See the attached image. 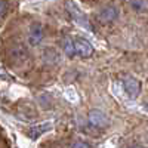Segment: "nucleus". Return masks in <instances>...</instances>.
<instances>
[{
	"instance_id": "nucleus-1",
	"label": "nucleus",
	"mask_w": 148,
	"mask_h": 148,
	"mask_svg": "<svg viewBox=\"0 0 148 148\" xmlns=\"http://www.w3.org/2000/svg\"><path fill=\"white\" fill-rule=\"evenodd\" d=\"M123 88H125L127 96L130 98V99H135L138 95H139V90H141V84L136 79L133 77H126L125 80H123Z\"/></svg>"
},
{
	"instance_id": "nucleus-2",
	"label": "nucleus",
	"mask_w": 148,
	"mask_h": 148,
	"mask_svg": "<svg viewBox=\"0 0 148 148\" xmlns=\"http://www.w3.org/2000/svg\"><path fill=\"white\" fill-rule=\"evenodd\" d=\"M45 37V33H43V27L40 24H33L31 28H30V33H28V43L31 46H37Z\"/></svg>"
},
{
	"instance_id": "nucleus-3",
	"label": "nucleus",
	"mask_w": 148,
	"mask_h": 148,
	"mask_svg": "<svg viewBox=\"0 0 148 148\" xmlns=\"http://www.w3.org/2000/svg\"><path fill=\"white\" fill-rule=\"evenodd\" d=\"M88 119H89L90 125H93L96 127H105L108 125V119L101 110H92L88 116Z\"/></svg>"
},
{
	"instance_id": "nucleus-4",
	"label": "nucleus",
	"mask_w": 148,
	"mask_h": 148,
	"mask_svg": "<svg viewBox=\"0 0 148 148\" xmlns=\"http://www.w3.org/2000/svg\"><path fill=\"white\" fill-rule=\"evenodd\" d=\"M76 53L83 56V58H89L93 53V47L92 45L86 40V39H77L76 42Z\"/></svg>"
},
{
	"instance_id": "nucleus-5",
	"label": "nucleus",
	"mask_w": 148,
	"mask_h": 148,
	"mask_svg": "<svg viewBox=\"0 0 148 148\" xmlns=\"http://www.w3.org/2000/svg\"><path fill=\"white\" fill-rule=\"evenodd\" d=\"M117 16H119V9L116 6H107L105 9H102L99 14H98V19H99L102 24L113 22Z\"/></svg>"
},
{
	"instance_id": "nucleus-6",
	"label": "nucleus",
	"mask_w": 148,
	"mask_h": 148,
	"mask_svg": "<svg viewBox=\"0 0 148 148\" xmlns=\"http://www.w3.org/2000/svg\"><path fill=\"white\" fill-rule=\"evenodd\" d=\"M51 127H52V125H51L49 121H47V123H40V125H36V126L30 127L28 132H27V135H28L31 139H39L42 135H43L45 132H47Z\"/></svg>"
},
{
	"instance_id": "nucleus-7",
	"label": "nucleus",
	"mask_w": 148,
	"mask_h": 148,
	"mask_svg": "<svg viewBox=\"0 0 148 148\" xmlns=\"http://www.w3.org/2000/svg\"><path fill=\"white\" fill-rule=\"evenodd\" d=\"M68 10H70L71 14H73V16L76 18V21H77L79 24H83L84 27H88V25H89V24H88V21H86V18H84V15H83V14H80V12L77 10V8L74 6L71 2L68 3Z\"/></svg>"
},
{
	"instance_id": "nucleus-8",
	"label": "nucleus",
	"mask_w": 148,
	"mask_h": 148,
	"mask_svg": "<svg viewBox=\"0 0 148 148\" xmlns=\"http://www.w3.org/2000/svg\"><path fill=\"white\" fill-rule=\"evenodd\" d=\"M62 47H64V52H65V55H68V56L76 55V43H74L73 40H70V39L64 40Z\"/></svg>"
},
{
	"instance_id": "nucleus-9",
	"label": "nucleus",
	"mask_w": 148,
	"mask_h": 148,
	"mask_svg": "<svg viewBox=\"0 0 148 148\" xmlns=\"http://www.w3.org/2000/svg\"><path fill=\"white\" fill-rule=\"evenodd\" d=\"M8 2L6 0H2V3H0V15H2V18L6 16V12H8Z\"/></svg>"
},
{
	"instance_id": "nucleus-10",
	"label": "nucleus",
	"mask_w": 148,
	"mask_h": 148,
	"mask_svg": "<svg viewBox=\"0 0 148 148\" xmlns=\"http://www.w3.org/2000/svg\"><path fill=\"white\" fill-rule=\"evenodd\" d=\"M73 148H92L88 142H83V141H79V142H76L73 145Z\"/></svg>"
},
{
	"instance_id": "nucleus-11",
	"label": "nucleus",
	"mask_w": 148,
	"mask_h": 148,
	"mask_svg": "<svg viewBox=\"0 0 148 148\" xmlns=\"http://www.w3.org/2000/svg\"><path fill=\"white\" fill-rule=\"evenodd\" d=\"M129 148H144V147H141V145H133V147H129Z\"/></svg>"
}]
</instances>
